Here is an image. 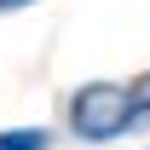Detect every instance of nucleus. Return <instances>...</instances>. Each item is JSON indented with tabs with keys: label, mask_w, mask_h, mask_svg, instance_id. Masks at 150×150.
Here are the masks:
<instances>
[{
	"label": "nucleus",
	"mask_w": 150,
	"mask_h": 150,
	"mask_svg": "<svg viewBox=\"0 0 150 150\" xmlns=\"http://www.w3.org/2000/svg\"><path fill=\"white\" fill-rule=\"evenodd\" d=\"M139 98H144V104H150V69H144V81H139Z\"/></svg>",
	"instance_id": "4"
},
{
	"label": "nucleus",
	"mask_w": 150,
	"mask_h": 150,
	"mask_svg": "<svg viewBox=\"0 0 150 150\" xmlns=\"http://www.w3.org/2000/svg\"><path fill=\"white\" fill-rule=\"evenodd\" d=\"M144 115H150V104L133 87H121V81H87L64 104V121H69V133L81 144H110V139L133 133Z\"/></svg>",
	"instance_id": "1"
},
{
	"label": "nucleus",
	"mask_w": 150,
	"mask_h": 150,
	"mask_svg": "<svg viewBox=\"0 0 150 150\" xmlns=\"http://www.w3.org/2000/svg\"><path fill=\"white\" fill-rule=\"evenodd\" d=\"M23 6H35V0H0V12H23Z\"/></svg>",
	"instance_id": "3"
},
{
	"label": "nucleus",
	"mask_w": 150,
	"mask_h": 150,
	"mask_svg": "<svg viewBox=\"0 0 150 150\" xmlns=\"http://www.w3.org/2000/svg\"><path fill=\"white\" fill-rule=\"evenodd\" d=\"M46 144H52L46 127H12V133H0V150H46Z\"/></svg>",
	"instance_id": "2"
}]
</instances>
